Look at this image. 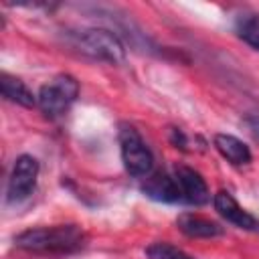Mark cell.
Segmentation results:
<instances>
[{
    "instance_id": "cell-1",
    "label": "cell",
    "mask_w": 259,
    "mask_h": 259,
    "mask_svg": "<svg viewBox=\"0 0 259 259\" xmlns=\"http://www.w3.org/2000/svg\"><path fill=\"white\" fill-rule=\"evenodd\" d=\"M85 231L79 225L34 227L18 233L14 245L34 255H69L85 247Z\"/></svg>"
},
{
    "instance_id": "cell-2",
    "label": "cell",
    "mask_w": 259,
    "mask_h": 259,
    "mask_svg": "<svg viewBox=\"0 0 259 259\" xmlns=\"http://www.w3.org/2000/svg\"><path fill=\"white\" fill-rule=\"evenodd\" d=\"M73 47L97 61H105L109 65H121L125 61L123 42L107 28H83L71 34Z\"/></svg>"
},
{
    "instance_id": "cell-3",
    "label": "cell",
    "mask_w": 259,
    "mask_h": 259,
    "mask_svg": "<svg viewBox=\"0 0 259 259\" xmlns=\"http://www.w3.org/2000/svg\"><path fill=\"white\" fill-rule=\"evenodd\" d=\"M117 140H119V154L125 172L134 178L150 176L154 168V154L140 136V132L130 123H121L117 132Z\"/></svg>"
},
{
    "instance_id": "cell-4",
    "label": "cell",
    "mask_w": 259,
    "mask_h": 259,
    "mask_svg": "<svg viewBox=\"0 0 259 259\" xmlns=\"http://www.w3.org/2000/svg\"><path fill=\"white\" fill-rule=\"evenodd\" d=\"M79 97V81L69 75L61 73L45 83L36 93V105L47 117H61Z\"/></svg>"
},
{
    "instance_id": "cell-5",
    "label": "cell",
    "mask_w": 259,
    "mask_h": 259,
    "mask_svg": "<svg viewBox=\"0 0 259 259\" xmlns=\"http://www.w3.org/2000/svg\"><path fill=\"white\" fill-rule=\"evenodd\" d=\"M38 160L30 154H22L14 160L12 172L8 176V202H20L24 198H28L34 188H36V180H38Z\"/></svg>"
},
{
    "instance_id": "cell-6",
    "label": "cell",
    "mask_w": 259,
    "mask_h": 259,
    "mask_svg": "<svg viewBox=\"0 0 259 259\" xmlns=\"http://www.w3.org/2000/svg\"><path fill=\"white\" fill-rule=\"evenodd\" d=\"M172 174H174V178L178 182L182 202L194 204V206H202V204H206L210 200V190H208L204 178L194 168L184 166V164H176Z\"/></svg>"
},
{
    "instance_id": "cell-7",
    "label": "cell",
    "mask_w": 259,
    "mask_h": 259,
    "mask_svg": "<svg viewBox=\"0 0 259 259\" xmlns=\"http://www.w3.org/2000/svg\"><path fill=\"white\" fill-rule=\"evenodd\" d=\"M212 204H214V210L231 225H235L237 229H245V231H253V229H259V221L247 212L239 202L237 198L229 192V190H219L214 196H212Z\"/></svg>"
},
{
    "instance_id": "cell-8",
    "label": "cell",
    "mask_w": 259,
    "mask_h": 259,
    "mask_svg": "<svg viewBox=\"0 0 259 259\" xmlns=\"http://www.w3.org/2000/svg\"><path fill=\"white\" fill-rule=\"evenodd\" d=\"M142 192L148 198L156 200V202H166V204L182 202L180 188H178V182H176L174 174L154 172V174L146 176V180L142 184Z\"/></svg>"
},
{
    "instance_id": "cell-9",
    "label": "cell",
    "mask_w": 259,
    "mask_h": 259,
    "mask_svg": "<svg viewBox=\"0 0 259 259\" xmlns=\"http://www.w3.org/2000/svg\"><path fill=\"white\" fill-rule=\"evenodd\" d=\"M176 227L180 233H184L190 239H214V237H221L225 233V229L219 223H214L202 214H196V212L178 214Z\"/></svg>"
},
{
    "instance_id": "cell-10",
    "label": "cell",
    "mask_w": 259,
    "mask_h": 259,
    "mask_svg": "<svg viewBox=\"0 0 259 259\" xmlns=\"http://www.w3.org/2000/svg\"><path fill=\"white\" fill-rule=\"evenodd\" d=\"M212 146L217 148V152L227 160L231 162L233 166H245L251 162V150L249 146L239 140L237 136H231V134H217L212 138Z\"/></svg>"
},
{
    "instance_id": "cell-11",
    "label": "cell",
    "mask_w": 259,
    "mask_h": 259,
    "mask_svg": "<svg viewBox=\"0 0 259 259\" xmlns=\"http://www.w3.org/2000/svg\"><path fill=\"white\" fill-rule=\"evenodd\" d=\"M0 91L6 101H12L22 107H34L36 105V95L32 89L18 77L10 73H0Z\"/></svg>"
},
{
    "instance_id": "cell-12",
    "label": "cell",
    "mask_w": 259,
    "mask_h": 259,
    "mask_svg": "<svg viewBox=\"0 0 259 259\" xmlns=\"http://www.w3.org/2000/svg\"><path fill=\"white\" fill-rule=\"evenodd\" d=\"M235 32L245 45L259 51V14L253 12L239 14L235 18Z\"/></svg>"
},
{
    "instance_id": "cell-13",
    "label": "cell",
    "mask_w": 259,
    "mask_h": 259,
    "mask_svg": "<svg viewBox=\"0 0 259 259\" xmlns=\"http://www.w3.org/2000/svg\"><path fill=\"white\" fill-rule=\"evenodd\" d=\"M146 255H148V259H194V257L188 255L186 251H182V249H178L176 245L166 243V241L152 243V245L146 249Z\"/></svg>"
},
{
    "instance_id": "cell-14",
    "label": "cell",
    "mask_w": 259,
    "mask_h": 259,
    "mask_svg": "<svg viewBox=\"0 0 259 259\" xmlns=\"http://www.w3.org/2000/svg\"><path fill=\"white\" fill-rule=\"evenodd\" d=\"M247 123H249V127L253 130V134L259 138V117H247Z\"/></svg>"
}]
</instances>
